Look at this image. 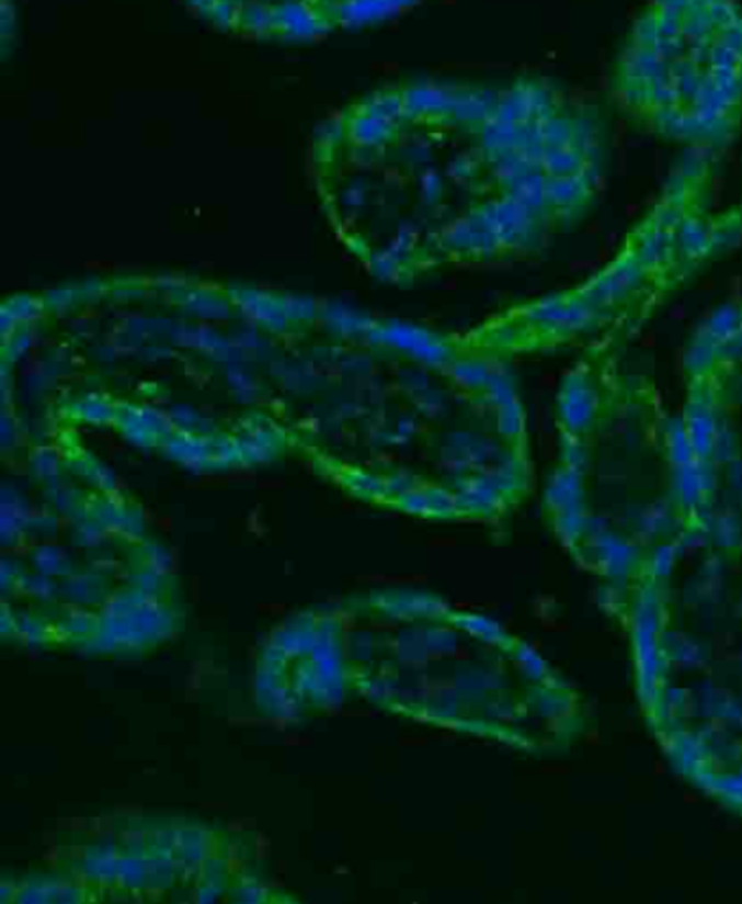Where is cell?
Returning a JSON list of instances; mask_svg holds the SVG:
<instances>
[{
  "instance_id": "obj_1",
  "label": "cell",
  "mask_w": 742,
  "mask_h": 904,
  "mask_svg": "<svg viewBox=\"0 0 742 904\" xmlns=\"http://www.w3.org/2000/svg\"><path fill=\"white\" fill-rule=\"evenodd\" d=\"M636 682L675 769L742 813V490L699 499L625 596Z\"/></svg>"
},
{
  "instance_id": "obj_2",
  "label": "cell",
  "mask_w": 742,
  "mask_h": 904,
  "mask_svg": "<svg viewBox=\"0 0 742 904\" xmlns=\"http://www.w3.org/2000/svg\"><path fill=\"white\" fill-rule=\"evenodd\" d=\"M620 351L584 349L560 384L547 510L575 561L627 596L688 528L690 471L680 417Z\"/></svg>"
},
{
  "instance_id": "obj_3",
  "label": "cell",
  "mask_w": 742,
  "mask_h": 904,
  "mask_svg": "<svg viewBox=\"0 0 742 904\" xmlns=\"http://www.w3.org/2000/svg\"><path fill=\"white\" fill-rule=\"evenodd\" d=\"M742 240V203L719 207L710 152L684 159L618 251L589 280L518 303L466 342L507 355L620 344L677 291Z\"/></svg>"
},
{
  "instance_id": "obj_4",
  "label": "cell",
  "mask_w": 742,
  "mask_h": 904,
  "mask_svg": "<svg viewBox=\"0 0 742 904\" xmlns=\"http://www.w3.org/2000/svg\"><path fill=\"white\" fill-rule=\"evenodd\" d=\"M612 105L664 143L715 152L742 132V4L649 0L609 77Z\"/></svg>"
}]
</instances>
